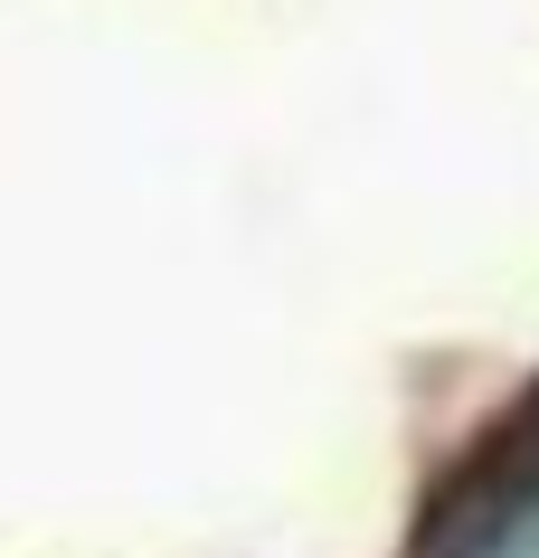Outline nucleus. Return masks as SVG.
I'll list each match as a JSON object with an SVG mask.
<instances>
[{
	"mask_svg": "<svg viewBox=\"0 0 539 558\" xmlns=\"http://www.w3.org/2000/svg\"><path fill=\"white\" fill-rule=\"evenodd\" d=\"M454 558H539V454L474 511V530H464Z\"/></svg>",
	"mask_w": 539,
	"mask_h": 558,
	"instance_id": "nucleus-1",
	"label": "nucleus"
}]
</instances>
